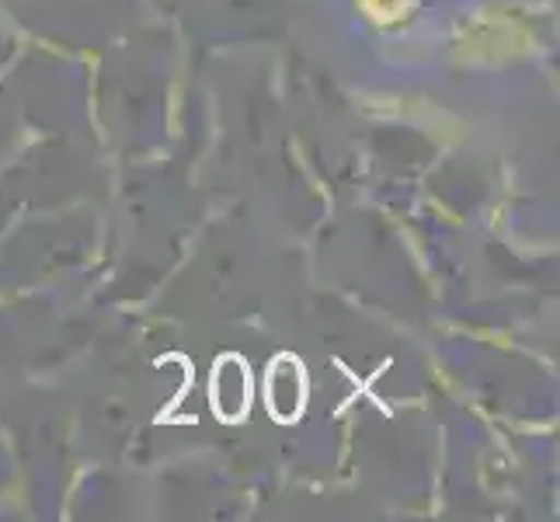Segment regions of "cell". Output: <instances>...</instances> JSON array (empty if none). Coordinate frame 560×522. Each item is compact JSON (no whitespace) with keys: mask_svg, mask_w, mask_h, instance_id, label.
<instances>
[{"mask_svg":"<svg viewBox=\"0 0 560 522\" xmlns=\"http://www.w3.org/2000/svg\"><path fill=\"white\" fill-rule=\"evenodd\" d=\"M265 401H268V411H272L276 421L282 425H293L303 408H306V373H303V362L296 356H279L268 366V376H265Z\"/></svg>","mask_w":560,"mask_h":522,"instance_id":"cell-2","label":"cell"},{"mask_svg":"<svg viewBox=\"0 0 560 522\" xmlns=\"http://www.w3.org/2000/svg\"><path fill=\"white\" fill-rule=\"evenodd\" d=\"M250 391L255 386H250V366L244 362V356H220L217 370L209 376V404L217 418L226 425H237L250 411Z\"/></svg>","mask_w":560,"mask_h":522,"instance_id":"cell-1","label":"cell"}]
</instances>
